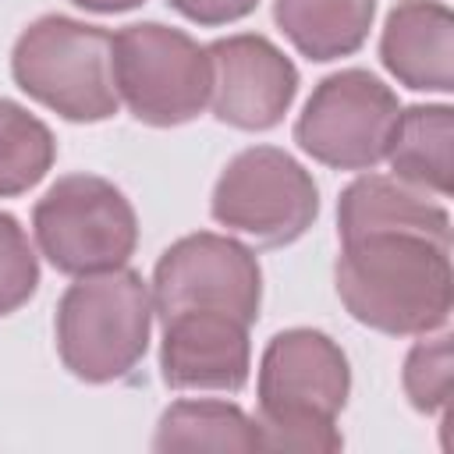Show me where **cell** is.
I'll return each instance as SVG.
<instances>
[{"instance_id":"1","label":"cell","mask_w":454,"mask_h":454,"mask_svg":"<svg viewBox=\"0 0 454 454\" xmlns=\"http://www.w3.org/2000/svg\"><path fill=\"white\" fill-rule=\"evenodd\" d=\"M337 294L351 319L380 333H429L450 316V248L376 234L348 241L337 259Z\"/></svg>"},{"instance_id":"2","label":"cell","mask_w":454,"mask_h":454,"mask_svg":"<svg viewBox=\"0 0 454 454\" xmlns=\"http://www.w3.org/2000/svg\"><path fill=\"white\" fill-rule=\"evenodd\" d=\"M351 372L344 351L319 330L277 333L259 362V450L333 454L340 433L333 426L348 401Z\"/></svg>"},{"instance_id":"3","label":"cell","mask_w":454,"mask_h":454,"mask_svg":"<svg viewBox=\"0 0 454 454\" xmlns=\"http://www.w3.org/2000/svg\"><path fill=\"white\" fill-rule=\"evenodd\" d=\"M149 326L153 298L135 270L85 273L57 305V351L78 380L110 383L138 365Z\"/></svg>"},{"instance_id":"4","label":"cell","mask_w":454,"mask_h":454,"mask_svg":"<svg viewBox=\"0 0 454 454\" xmlns=\"http://www.w3.org/2000/svg\"><path fill=\"white\" fill-rule=\"evenodd\" d=\"M114 35L60 14L32 21L11 53V71L21 92L67 121H106L117 114L114 89Z\"/></svg>"},{"instance_id":"5","label":"cell","mask_w":454,"mask_h":454,"mask_svg":"<svg viewBox=\"0 0 454 454\" xmlns=\"http://www.w3.org/2000/svg\"><path fill=\"white\" fill-rule=\"evenodd\" d=\"M39 252L71 277L117 270L131 259L138 220L121 188L96 174L60 177L32 209Z\"/></svg>"},{"instance_id":"6","label":"cell","mask_w":454,"mask_h":454,"mask_svg":"<svg viewBox=\"0 0 454 454\" xmlns=\"http://www.w3.org/2000/svg\"><path fill=\"white\" fill-rule=\"evenodd\" d=\"M114 89L142 124L170 128L209 106V53L192 35L142 21L114 35Z\"/></svg>"},{"instance_id":"7","label":"cell","mask_w":454,"mask_h":454,"mask_svg":"<svg viewBox=\"0 0 454 454\" xmlns=\"http://www.w3.org/2000/svg\"><path fill=\"white\" fill-rule=\"evenodd\" d=\"M316 213V181L298 160L273 145L238 153L213 188V220L259 245H287L301 238Z\"/></svg>"},{"instance_id":"8","label":"cell","mask_w":454,"mask_h":454,"mask_svg":"<svg viewBox=\"0 0 454 454\" xmlns=\"http://www.w3.org/2000/svg\"><path fill=\"white\" fill-rule=\"evenodd\" d=\"M397 114V96L376 74L348 67L316 85L294 124V142L326 167L369 170L387 156Z\"/></svg>"},{"instance_id":"9","label":"cell","mask_w":454,"mask_h":454,"mask_svg":"<svg viewBox=\"0 0 454 454\" xmlns=\"http://www.w3.org/2000/svg\"><path fill=\"white\" fill-rule=\"evenodd\" d=\"M259 301L262 273L255 255L220 234H188L174 241L153 273V312L160 319L188 309H213L255 323Z\"/></svg>"},{"instance_id":"10","label":"cell","mask_w":454,"mask_h":454,"mask_svg":"<svg viewBox=\"0 0 454 454\" xmlns=\"http://www.w3.org/2000/svg\"><path fill=\"white\" fill-rule=\"evenodd\" d=\"M209 53V106L213 114L241 131L273 128L294 92V64L262 35H227L206 46Z\"/></svg>"},{"instance_id":"11","label":"cell","mask_w":454,"mask_h":454,"mask_svg":"<svg viewBox=\"0 0 454 454\" xmlns=\"http://www.w3.org/2000/svg\"><path fill=\"white\" fill-rule=\"evenodd\" d=\"M248 323L213 312L188 309L163 319L160 369L174 390H241L248 380Z\"/></svg>"},{"instance_id":"12","label":"cell","mask_w":454,"mask_h":454,"mask_svg":"<svg viewBox=\"0 0 454 454\" xmlns=\"http://www.w3.org/2000/svg\"><path fill=\"white\" fill-rule=\"evenodd\" d=\"M387 71L422 92L454 89V14L440 0H404L390 11L380 39Z\"/></svg>"},{"instance_id":"13","label":"cell","mask_w":454,"mask_h":454,"mask_svg":"<svg viewBox=\"0 0 454 454\" xmlns=\"http://www.w3.org/2000/svg\"><path fill=\"white\" fill-rule=\"evenodd\" d=\"M340 241L376 238V234H411L450 248V216L443 206L429 202L426 192L397 181L365 174L344 188L337 206Z\"/></svg>"},{"instance_id":"14","label":"cell","mask_w":454,"mask_h":454,"mask_svg":"<svg viewBox=\"0 0 454 454\" xmlns=\"http://www.w3.org/2000/svg\"><path fill=\"white\" fill-rule=\"evenodd\" d=\"M450 145H454V110L450 106H443V103L440 106H408L394 121L383 160H390L397 181L447 199L454 188Z\"/></svg>"},{"instance_id":"15","label":"cell","mask_w":454,"mask_h":454,"mask_svg":"<svg viewBox=\"0 0 454 454\" xmlns=\"http://www.w3.org/2000/svg\"><path fill=\"white\" fill-rule=\"evenodd\" d=\"M376 0H277L273 18L280 32L309 60H333L355 53L372 25Z\"/></svg>"},{"instance_id":"16","label":"cell","mask_w":454,"mask_h":454,"mask_svg":"<svg viewBox=\"0 0 454 454\" xmlns=\"http://www.w3.org/2000/svg\"><path fill=\"white\" fill-rule=\"evenodd\" d=\"M153 450H259L255 419L227 401H177L163 411Z\"/></svg>"},{"instance_id":"17","label":"cell","mask_w":454,"mask_h":454,"mask_svg":"<svg viewBox=\"0 0 454 454\" xmlns=\"http://www.w3.org/2000/svg\"><path fill=\"white\" fill-rule=\"evenodd\" d=\"M53 135L25 106L0 99V199L21 195L53 167Z\"/></svg>"},{"instance_id":"18","label":"cell","mask_w":454,"mask_h":454,"mask_svg":"<svg viewBox=\"0 0 454 454\" xmlns=\"http://www.w3.org/2000/svg\"><path fill=\"white\" fill-rule=\"evenodd\" d=\"M39 284V262L21 223L0 213V316L21 309Z\"/></svg>"},{"instance_id":"19","label":"cell","mask_w":454,"mask_h":454,"mask_svg":"<svg viewBox=\"0 0 454 454\" xmlns=\"http://www.w3.org/2000/svg\"><path fill=\"white\" fill-rule=\"evenodd\" d=\"M404 390L419 411H440L450 397V337L419 340L404 362Z\"/></svg>"},{"instance_id":"20","label":"cell","mask_w":454,"mask_h":454,"mask_svg":"<svg viewBox=\"0 0 454 454\" xmlns=\"http://www.w3.org/2000/svg\"><path fill=\"white\" fill-rule=\"evenodd\" d=\"M259 0H170V7L177 14H184L188 21H199V25H227V21H238L245 14L255 11Z\"/></svg>"},{"instance_id":"21","label":"cell","mask_w":454,"mask_h":454,"mask_svg":"<svg viewBox=\"0 0 454 454\" xmlns=\"http://www.w3.org/2000/svg\"><path fill=\"white\" fill-rule=\"evenodd\" d=\"M71 4H78V7H85V11H96V14H117V11L138 7L142 0H71Z\"/></svg>"}]
</instances>
